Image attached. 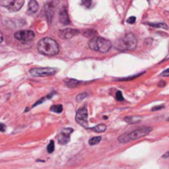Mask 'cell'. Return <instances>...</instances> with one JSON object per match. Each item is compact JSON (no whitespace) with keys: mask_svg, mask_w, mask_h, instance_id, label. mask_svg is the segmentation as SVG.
<instances>
[{"mask_svg":"<svg viewBox=\"0 0 169 169\" xmlns=\"http://www.w3.org/2000/svg\"><path fill=\"white\" fill-rule=\"evenodd\" d=\"M38 50L45 56H56L60 53V46L52 38H43L38 43Z\"/></svg>","mask_w":169,"mask_h":169,"instance_id":"1","label":"cell"},{"mask_svg":"<svg viewBox=\"0 0 169 169\" xmlns=\"http://www.w3.org/2000/svg\"><path fill=\"white\" fill-rule=\"evenodd\" d=\"M111 46H112L111 42L106 39H103L101 37H94L89 42V48L92 50L99 52L101 53H108L110 49H111Z\"/></svg>","mask_w":169,"mask_h":169,"instance_id":"2","label":"cell"},{"mask_svg":"<svg viewBox=\"0 0 169 169\" xmlns=\"http://www.w3.org/2000/svg\"><path fill=\"white\" fill-rule=\"evenodd\" d=\"M151 132V128H149V127H145V128L141 129H138L136 130H133L129 134H125L123 136H121L119 138V142L121 143H128L133 141H136V139H138L142 137L146 136Z\"/></svg>","mask_w":169,"mask_h":169,"instance_id":"3","label":"cell"},{"mask_svg":"<svg viewBox=\"0 0 169 169\" xmlns=\"http://www.w3.org/2000/svg\"><path fill=\"white\" fill-rule=\"evenodd\" d=\"M138 44L137 38L134 37V34L129 33L123 38L121 39L119 42H117L116 44V48L120 50H130L136 49Z\"/></svg>","mask_w":169,"mask_h":169,"instance_id":"4","label":"cell"},{"mask_svg":"<svg viewBox=\"0 0 169 169\" xmlns=\"http://www.w3.org/2000/svg\"><path fill=\"white\" fill-rule=\"evenodd\" d=\"M57 71V69L53 67H35L30 70V74L35 77H46L56 74Z\"/></svg>","mask_w":169,"mask_h":169,"instance_id":"5","label":"cell"},{"mask_svg":"<svg viewBox=\"0 0 169 169\" xmlns=\"http://www.w3.org/2000/svg\"><path fill=\"white\" fill-rule=\"evenodd\" d=\"M87 117H88V111H87V107L86 106H83L80 108L78 111L76 112V116H75V120L76 122L81 125L83 128H88V120H87Z\"/></svg>","mask_w":169,"mask_h":169,"instance_id":"6","label":"cell"},{"mask_svg":"<svg viewBox=\"0 0 169 169\" xmlns=\"http://www.w3.org/2000/svg\"><path fill=\"white\" fill-rule=\"evenodd\" d=\"M14 38L16 40L20 42H24V43H28L31 42L34 38H35V33L32 30H26V31H18L15 32Z\"/></svg>","mask_w":169,"mask_h":169,"instance_id":"7","label":"cell"},{"mask_svg":"<svg viewBox=\"0 0 169 169\" xmlns=\"http://www.w3.org/2000/svg\"><path fill=\"white\" fill-rule=\"evenodd\" d=\"M73 133V130L72 129H64L62 130L61 132L58 134L57 136V141L60 145H66L67 142L69 141V138H70V134Z\"/></svg>","mask_w":169,"mask_h":169,"instance_id":"8","label":"cell"},{"mask_svg":"<svg viewBox=\"0 0 169 169\" xmlns=\"http://www.w3.org/2000/svg\"><path fill=\"white\" fill-rule=\"evenodd\" d=\"M80 32L76 29H71V28H66V29H63V30H60V33H58V35H60L61 38L62 39H71L72 37L78 35Z\"/></svg>","mask_w":169,"mask_h":169,"instance_id":"9","label":"cell"},{"mask_svg":"<svg viewBox=\"0 0 169 169\" xmlns=\"http://www.w3.org/2000/svg\"><path fill=\"white\" fill-rule=\"evenodd\" d=\"M58 19H60V22L63 25L70 24V20H69V17H68V14H67L65 7H61L60 12H58Z\"/></svg>","mask_w":169,"mask_h":169,"instance_id":"10","label":"cell"},{"mask_svg":"<svg viewBox=\"0 0 169 169\" xmlns=\"http://www.w3.org/2000/svg\"><path fill=\"white\" fill-rule=\"evenodd\" d=\"M45 12H46V19H48V22L49 23H52L53 16V7L52 5V3L46 4V6H45Z\"/></svg>","mask_w":169,"mask_h":169,"instance_id":"11","label":"cell"},{"mask_svg":"<svg viewBox=\"0 0 169 169\" xmlns=\"http://www.w3.org/2000/svg\"><path fill=\"white\" fill-rule=\"evenodd\" d=\"M39 10V4L36 0H31L28 5V14H35Z\"/></svg>","mask_w":169,"mask_h":169,"instance_id":"12","label":"cell"},{"mask_svg":"<svg viewBox=\"0 0 169 169\" xmlns=\"http://www.w3.org/2000/svg\"><path fill=\"white\" fill-rule=\"evenodd\" d=\"M24 3H25V0H15V2L13 3V5H12V6L9 8V10H10V11H13V12L19 11V10L21 9V8L23 7Z\"/></svg>","mask_w":169,"mask_h":169,"instance_id":"13","label":"cell"},{"mask_svg":"<svg viewBox=\"0 0 169 169\" xmlns=\"http://www.w3.org/2000/svg\"><path fill=\"white\" fill-rule=\"evenodd\" d=\"M142 120V117H127L125 118V121L127 122V123L129 124H137V123H139Z\"/></svg>","mask_w":169,"mask_h":169,"instance_id":"14","label":"cell"},{"mask_svg":"<svg viewBox=\"0 0 169 169\" xmlns=\"http://www.w3.org/2000/svg\"><path fill=\"white\" fill-rule=\"evenodd\" d=\"M14 2H15V0H0V5L9 9V8L13 5Z\"/></svg>","mask_w":169,"mask_h":169,"instance_id":"15","label":"cell"},{"mask_svg":"<svg viewBox=\"0 0 169 169\" xmlns=\"http://www.w3.org/2000/svg\"><path fill=\"white\" fill-rule=\"evenodd\" d=\"M92 132H96V133H103L106 130V126L105 125H98V126H96L94 127V128H91L90 129Z\"/></svg>","mask_w":169,"mask_h":169,"instance_id":"16","label":"cell"},{"mask_svg":"<svg viewBox=\"0 0 169 169\" xmlns=\"http://www.w3.org/2000/svg\"><path fill=\"white\" fill-rule=\"evenodd\" d=\"M147 25H149L150 27H154V28H162V29H168L167 25L165 23H147Z\"/></svg>","mask_w":169,"mask_h":169,"instance_id":"17","label":"cell"},{"mask_svg":"<svg viewBox=\"0 0 169 169\" xmlns=\"http://www.w3.org/2000/svg\"><path fill=\"white\" fill-rule=\"evenodd\" d=\"M65 82H66V84L69 87H75L77 84H79V81H77V80H74V79H67Z\"/></svg>","mask_w":169,"mask_h":169,"instance_id":"18","label":"cell"},{"mask_svg":"<svg viewBox=\"0 0 169 169\" xmlns=\"http://www.w3.org/2000/svg\"><path fill=\"white\" fill-rule=\"evenodd\" d=\"M101 141V137H95L89 139V145H95L97 143H99Z\"/></svg>","mask_w":169,"mask_h":169,"instance_id":"19","label":"cell"},{"mask_svg":"<svg viewBox=\"0 0 169 169\" xmlns=\"http://www.w3.org/2000/svg\"><path fill=\"white\" fill-rule=\"evenodd\" d=\"M84 36L85 37H88V38H94L95 37V35H96V31H94V30H88V31H84Z\"/></svg>","mask_w":169,"mask_h":169,"instance_id":"20","label":"cell"},{"mask_svg":"<svg viewBox=\"0 0 169 169\" xmlns=\"http://www.w3.org/2000/svg\"><path fill=\"white\" fill-rule=\"evenodd\" d=\"M46 150H48L49 153H53V150H54V141H50V143L48 145V147H46Z\"/></svg>","mask_w":169,"mask_h":169,"instance_id":"21","label":"cell"},{"mask_svg":"<svg viewBox=\"0 0 169 169\" xmlns=\"http://www.w3.org/2000/svg\"><path fill=\"white\" fill-rule=\"evenodd\" d=\"M53 112H56V113H61L62 112V106L61 105H54L52 108H50Z\"/></svg>","mask_w":169,"mask_h":169,"instance_id":"22","label":"cell"},{"mask_svg":"<svg viewBox=\"0 0 169 169\" xmlns=\"http://www.w3.org/2000/svg\"><path fill=\"white\" fill-rule=\"evenodd\" d=\"M81 4L85 6V7L89 8L92 5V0H81Z\"/></svg>","mask_w":169,"mask_h":169,"instance_id":"23","label":"cell"},{"mask_svg":"<svg viewBox=\"0 0 169 169\" xmlns=\"http://www.w3.org/2000/svg\"><path fill=\"white\" fill-rule=\"evenodd\" d=\"M142 73H138L137 75H133V76H130V77H126V78H119L118 80H120V81H123V80H132V79H134V78H137L138 76H141Z\"/></svg>","mask_w":169,"mask_h":169,"instance_id":"24","label":"cell"},{"mask_svg":"<svg viewBox=\"0 0 169 169\" xmlns=\"http://www.w3.org/2000/svg\"><path fill=\"white\" fill-rule=\"evenodd\" d=\"M87 96H88L87 93H81V94H79V95L76 97V101H81V100H83L84 98H86Z\"/></svg>","mask_w":169,"mask_h":169,"instance_id":"25","label":"cell"},{"mask_svg":"<svg viewBox=\"0 0 169 169\" xmlns=\"http://www.w3.org/2000/svg\"><path fill=\"white\" fill-rule=\"evenodd\" d=\"M137 21V18L134 16H132V17H130V18L127 19V23L128 24H134V22Z\"/></svg>","mask_w":169,"mask_h":169,"instance_id":"26","label":"cell"},{"mask_svg":"<svg viewBox=\"0 0 169 169\" xmlns=\"http://www.w3.org/2000/svg\"><path fill=\"white\" fill-rule=\"evenodd\" d=\"M116 99L119 100V101H123L124 100V97H123V95H122V92L121 91H118L116 93Z\"/></svg>","mask_w":169,"mask_h":169,"instance_id":"27","label":"cell"},{"mask_svg":"<svg viewBox=\"0 0 169 169\" xmlns=\"http://www.w3.org/2000/svg\"><path fill=\"white\" fill-rule=\"evenodd\" d=\"M160 75H161V76H169V68L166 69V70H164Z\"/></svg>","mask_w":169,"mask_h":169,"instance_id":"28","label":"cell"},{"mask_svg":"<svg viewBox=\"0 0 169 169\" xmlns=\"http://www.w3.org/2000/svg\"><path fill=\"white\" fill-rule=\"evenodd\" d=\"M45 99H46V98H42L41 100H39V101H38V102H37V103H36L35 105H34V106H33V107H36V106H37V105H39V104H42V103H43V102H44V101H45Z\"/></svg>","mask_w":169,"mask_h":169,"instance_id":"29","label":"cell"},{"mask_svg":"<svg viewBox=\"0 0 169 169\" xmlns=\"http://www.w3.org/2000/svg\"><path fill=\"white\" fill-rule=\"evenodd\" d=\"M163 108H164L163 105H161V106H156V107L152 108V111H156V110H160V109H163Z\"/></svg>","mask_w":169,"mask_h":169,"instance_id":"30","label":"cell"},{"mask_svg":"<svg viewBox=\"0 0 169 169\" xmlns=\"http://www.w3.org/2000/svg\"><path fill=\"white\" fill-rule=\"evenodd\" d=\"M162 157H163V158H167V157H169V151H168V152H166V153H164Z\"/></svg>","mask_w":169,"mask_h":169,"instance_id":"31","label":"cell"},{"mask_svg":"<svg viewBox=\"0 0 169 169\" xmlns=\"http://www.w3.org/2000/svg\"><path fill=\"white\" fill-rule=\"evenodd\" d=\"M2 42H3V35L1 34V40H0V43H2Z\"/></svg>","mask_w":169,"mask_h":169,"instance_id":"32","label":"cell"},{"mask_svg":"<svg viewBox=\"0 0 169 169\" xmlns=\"http://www.w3.org/2000/svg\"><path fill=\"white\" fill-rule=\"evenodd\" d=\"M164 84H165V83H164V82H160V84H159V86H163V85H164Z\"/></svg>","mask_w":169,"mask_h":169,"instance_id":"33","label":"cell"},{"mask_svg":"<svg viewBox=\"0 0 169 169\" xmlns=\"http://www.w3.org/2000/svg\"><path fill=\"white\" fill-rule=\"evenodd\" d=\"M1 130L2 132H4V126L3 125H1Z\"/></svg>","mask_w":169,"mask_h":169,"instance_id":"34","label":"cell"},{"mask_svg":"<svg viewBox=\"0 0 169 169\" xmlns=\"http://www.w3.org/2000/svg\"><path fill=\"white\" fill-rule=\"evenodd\" d=\"M168 121H169V119H168Z\"/></svg>","mask_w":169,"mask_h":169,"instance_id":"35","label":"cell"}]
</instances>
